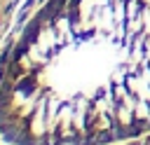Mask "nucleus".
Masks as SVG:
<instances>
[{
  "instance_id": "f257e3e1",
  "label": "nucleus",
  "mask_w": 150,
  "mask_h": 145,
  "mask_svg": "<svg viewBox=\"0 0 150 145\" xmlns=\"http://www.w3.org/2000/svg\"><path fill=\"white\" fill-rule=\"evenodd\" d=\"M63 5H66V0H52V2L40 12V19H49V21H52V19L61 12V7H63Z\"/></svg>"
},
{
  "instance_id": "f03ea898",
  "label": "nucleus",
  "mask_w": 150,
  "mask_h": 145,
  "mask_svg": "<svg viewBox=\"0 0 150 145\" xmlns=\"http://www.w3.org/2000/svg\"><path fill=\"white\" fill-rule=\"evenodd\" d=\"M40 23H42V19H40V16H38L35 21H30V26H28V28H26V33H23V42H26V44H30V42H33V40L38 37Z\"/></svg>"
},
{
  "instance_id": "7ed1b4c3",
  "label": "nucleus",
  "mask_w": 150,
  "mask_h": 145,
  "mask_svg": "<svg viewBox=\"0 0 150 145\" xmlns=\"http://www.w3.org/2000/svg\"><path fill=\"white\" fill-rule=\"evenodd\" d=\"M33 84H35V80H33V77H26V80H21V82H19V87H16V89H19V91H26V94H28V91L33 89Z\"/></svg>"
},
{
  "instance_id": "20e7f679",
  "label": "nucleus",
  "mask_w": 150,
  "mask_h": 145,
  "mask_svg": "<svg viewBox=\"0 0 150 145\" xmlns=\"http://www.w3.org/2000/svg\"><path fill=\"white\" fill-rule=\"evenodd\" d=\"M77 2H80V0H73V7H77Z\"/></svg>"
}]
</instances>
